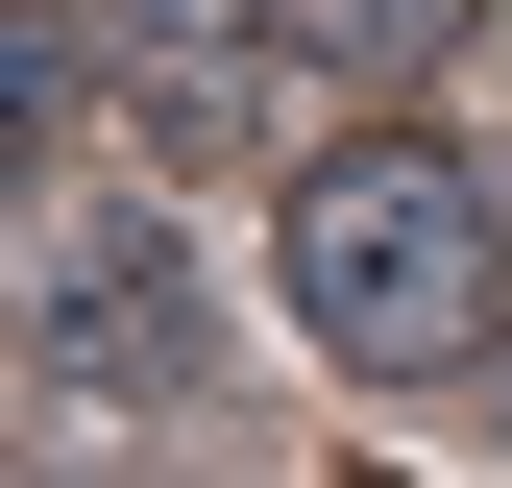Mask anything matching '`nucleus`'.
Returning <instances> with one entry per match:
<instances>
[{
  "mask_svg": "<svg viewBox=\"0 0 512 488\" xmlns=\"http://www.w3.org/2000/svg\"><path fill=\"white\" fill-rule=\"evenodd\" d=\"M488 415H512V342H488Z\"/></svg>",
  "mask_w": 512,
  "mask_h": 488,
  "instance_id": "5",
  "label": "nucleus"
},
{
  "mask_svg": "<svg viewBox=\"0 0 512 488\" xmlns=\"http://www.w3.org/2000/svg\"><path fill=\"white\" fill-rule=\"evenodd\" d=\"M49 366H74V391H196L220 318H196V269H171L147 220H74L49 244Z\"/></svg>",
  "mask_w": 512,
  "mask_h": 488,
  "instance_id": "3",
  "label": "nucleus"
},
{
  "mask_svg": "<svg viewBox=\"0 0 512 488\" xmlns=\"http://www.w3.org/2000/svg\"><path fill=\"white\" fill-rule=\"evenodd\" d=\"M74 49H98V98L147 122L171 171H244L269 147V74H293L269 0H74Z\"/></svg>",
  "mask_w": 512,
  "mask_h": 488,
  "instance_id": "2",
  "label": "nucleus"
},
{
  "mask_svg": "<svg viewBox=\"0 0 512 488\" xmlns=\"http://www.w3.org/2000/svg\"><path fill=\"white\" fill-rule=\"evenodd\" d=\"M464 25H488V0H269V49H293V74H342V98H415Z\"/></svg>",
  "mask_w": 512,
  "mask_h": 488,
  "instance_id": "4",
  "label": "nucleus"
},
{
  "mask_svg": "<svg viewBox=\"0 0 512 488\" xmlns=\"http://www.w3.org/2000/svg\"><path fill=\"white\" fill-rule=\"evenodd\" d=\"M269 293H293L317 366H366V391H488V342H512V220H488L464 147L366 122V147H293Z\"/></svg>",
  "mask_w": 512,
  "mask_h": 488,
  "instance_id": "1",
  "label": "nucleus"
}]
</instances>
